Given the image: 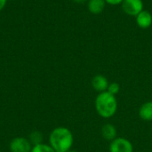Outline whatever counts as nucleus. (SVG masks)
Returning a JSON list of instances; mask_svg holds the SVG:
<instances>
[{"label":"nucleus","instance_id":"f257e3e1","mask_svg":"<svg viewBox=\"0 0 152 152\" xmlns=\"http://www.w3.org/2000/svg\"><path fill=\"white\" fill-rule=\"evenodd\" d=\"M74 142L72 132L64 126L54 128L49 136V145L55 152H67L71 150Z\"/></svg>","mask_w":152,"mask_h":152},{"label":"nucleus","instance_id":"f03ea898","mask_svg":"<svg viewBox=\"0 0 152 152\" xmlns=\"http://www.w3.org/2000/svg\"><path fill=\"white\" fill-rule=\"evenodd\" d=\"M95 110L103 118L113 117L118 110V101L115 95L109 92L100 93L95 99Z\"/></svg>","mask_w":152,"mask_h":152},{"label":"nucleus","instance_id":"7ed1b4c3","mask_svg":"<svg viewBox=\"0 0 152 152\" xmlns=\"http://www.w3.org/2000/svg\"><path fill=\"white\" fill-rule=\"evenodd\" d=\"M109 149L110 152H134L132 142L124 137H117L110 142Z\"/></svg>","mask_w":152,"mask_h":152},{"label":"nucleus","instance_id":"20e7f679","mask_svg":"<svg viewBox=\"0 0 152 152\" xmlns=\"http://www.w3.org/2000/svg\"><path fill=\"white\" fill-rule=\"evenodd\" d=\"M32 147L28 139L25 137H15L9 144V150L11 152H30Z\"/></svg>","mask_w":152,"mask_h":152},{"label":"nucleus","instance_id":"39448f33","mask_svg":"<svg viewBox=\"0 0 152 152\" xmlns=\"http://www.w3.org/2000/svg\"><path fill=\"white\" fill-rule=\"evenodd\" d=\"M121 5L123 11L129 16L136 17L143 10L142 0H124Z\"/></svg>","mask_w":152,"mask_h":152},{"label":"nucleus","instance_id":"423d86ee","mask_svg":"<svg viewBox=\"0 0 152 152\" xmlns=\"http://www.w3.org/2000/svg\"><path fill=\"white\" fill-rule=\"evenodd\" d=\"M109 85H110V83H109V80L107 79V77L102 75H100V74L94 76L92 79L93 88L99 93L106 92Z\"/></svg>","mask_w":152,"mask_h":152},{"label":"nucleus","instance_id":"0eeeda50","mask_svg":"<svg viewBox=\"0 0 152 152\" xmlns=\"http://www.w3.org/2000/svg\"><path fill=\"white\" fill-rule=\"evenodd\" d=\"M136 23L142 28H148L152 24V14L146 10H142L136 16Z\"/></svg>","mask_w":152,"mask_h":152},{"label":"nucleus","instance_id":"6e6552de","mask_svg":"<svg viewBox=\"0 0 152 152\" xmlns=\"http://www.w3.org/2000/svg\"><path fill=\"white\" fill-rule=\"evenodd\" d=\"M101 134H102V136L103 137V139L108 142H112L113 140H115L118 137L117 128L115 127V126H113L112 124H110V123L102 126Z\"/></svg>","mask_w":152,"mask_h":152},{"label":"nucleus","instance_id":"1a4fd4ad","mask_svg":"<svg viewBox=\"0 0 152 152\" xmlns=\"http://www.w3.org/2000/svg\"><path fill=\"white\" fill-rule=\"evenodd\" d=\"M105 0H88L87 8L93 14H100L105 8Z\"/></svg>","mask_w":152,"mask_h":152},{"label":"nucleus","instance_id":"9d476101","mask_svg":"<svg viewBox=\"0 0 152 152\" xmlns=\"http://www.w3.org/2000/svg\"><path fill=\"white\" fill-rule=\"evenodd\" d=\"M139 116L144 121H152V101L146 102L140 107Z\"/></svg>","mask_w":152,"mask_h":152},{"label":"nucleus","instance_id":"9b49d317","mask_svg":"<svg viewBox=\"0 0 152 152\" xmlns=\"http://www.w3.org/2000/svg\"><path fill=\"white\" fill-rule=\"evenodd\" d=\"M28 141L30 142V143L32 144V146L43 143V134L42 133H40L39 131H33L29 136H28Z\"/></svg>","mask_w":152,"mask_h":152},{"label":"nucleus","instance_id":"f8f14e48","mask_svg":"<svg viewBox=\"0 0 152 152\" xmlns=\"http://www.w3.org/2000/svg\"><path fill=\"white\" fill-rule=\"evenodd\" d=\"M30 152H55L54 150L49 145L45 143H40L32 147Z\"/></svg>","mask_w":152,"mask_h":152},{"label":"nucleus","instance_id":"ddd939ff","mask_svg":"<svg viewBox=\"0 0 152 152\" xmlns=\"http://www.w3.org/2000/svg\"><path fill=\"white\" fill-rule=\"evenodd\" d=\"M119 91H120V86L117 82L110 83L108 86V89H107V92H109L110 94H111L115 96L119 93Z\"/></svg>","mask_w":152,"mask_h":152},{"label":"nucleus","instance_id":"4468645a","mask_svg":"<svg viewBox=\"0 0 152 152\" xmlns=\"http://www.w3.org/2000/svg\"><path fill=\"white\" fill-rule=\"evenodd\" d=\"M124 0H105L107 4H110L111 5H116V4H120L123 3Z\"/></svg>","mask_w":152,"mask_h":152},{"label":"nucleus","instance_id":"2eb2a0df","mask_svg":"<svg viewBox=\"0 0 152 152\" xmlns=\"http://www.w3.org/2000/svg\"><path fill=\"white\" fill-rule=\"evenodd\" d=\"M7 0H0V12L4 8V6L6 5Z\"/></svg>","mask_w":152,"mask_h":152},{"label":"nucleus","instance_id":"dca6fc26","mask_svg":"<svg viewBox=\"0 0 152 152\" xmlns=\"http://www.w3.org/2000/svg\"><path fill=\"white\" fill-rule=\"evenodd\" d=\"M73 1L76 2V3H78V4H82V3H85V2H86L88 0H73Z\"/></svg>","mask_w":152,"mask_h":152},{"label":"nucleus","instance_id":"f3484780","mask_svg":"<svg viewBox=\"0 0 152 152\" xmlns=\"http://www.w3.org/2000/svg\"><path fill=\"white\" fill-rule=\"evenodd\" d=\"M67 152H77V151H73V150H69V151H68Z\"/></svg>","mask_w":152,"mask_h":152},{"label":"nucleus","instance_id":"a211bd4d","mask_svg":"<svg viewBox=\"0 0 152 152\" xmlns=\"http://www.w3.org/2000/svg\"><path fill=\"white\" fill-rule=\"evenodd\" d=\"M0 152H1V151H0Z\"/></svg>","mask_w":152,"mask_h":152}]
</instances>
